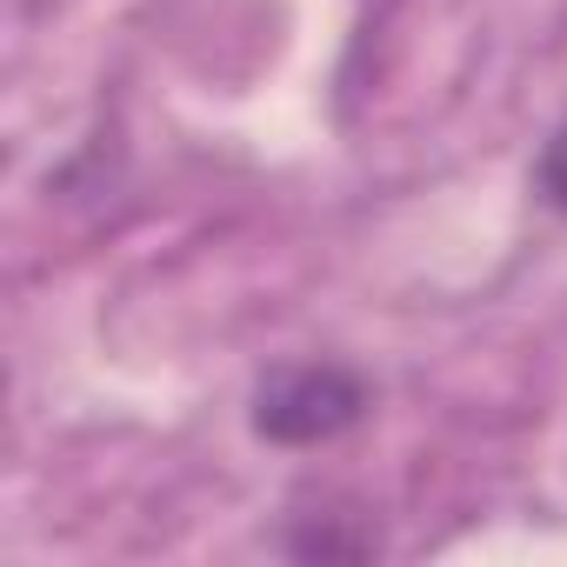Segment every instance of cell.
<instances>
[{"label": "cell", "mask_w": 567, "mask_h": 567, "mask_svg": "<svg viewBox=\"0 0 567 567\" xmlns=\"http://www.w3.org/2000/svg\"><path fill=\"white\" fill-rule=\"evenodd\" d=\"M361 414H368V388L334 361L274 368L254 394V434L280 441V447H321V441L348 434Z\"/></svg>", "instance_id": "1"}, {"label": "cell", "mask_w": 567, "mask_h": 567, "mask_svg": "<svg viewBox=\"0 0 567 567\" xmlns=\"http://www.w3.org/2000/svg\"><path fill=\"white\" fill-rule=\"evenodd\" d=\"M534 194H540L554 214H567V121L547 134V147H540V161H534Z\"/></svg>", "instance_id": "2"}]
</instances>
